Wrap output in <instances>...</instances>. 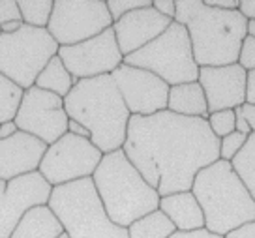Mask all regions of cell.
Masks as SVG:
<instances>
[{"label":"cell","instance_id":"d590c367","mask_svg":"<svg viewBox=\"0 0 255 238\" xmlns=\"http://www.w3.org/2000/svg\"><path fill=\"white\" fill-rule=\"evenodd\" d=\"M171 238H225V237H218V235L208 233L207 229H199V231H191V233H178L176 231Z\"/></svg>","mask_w":255,"mask_h":238},{"label":"cell","instance_id":"277c9868","mask_svg":"<svg viewBox=\"0 0 255 238\" xmlns=\"http://www.w3.org/2000/svg\"><path fill=\"white\" fill-rule=\"evenodd\" d=\"M191 193L205 214V229L227 237L250 222H255V201L235 173L231 161L218 159L195 176Z\"/></svg>","mask_w":255,"mask_h":238},{"label":"cell","instance_id":"9c48e42d","mask_svg":"<svg viewBox=\"0 0 255 238\" xmlns=\"http://www.w3.org/2000/svg\"><path fill=\"white\" fill-rule=\"evenodd\" d=\"M113 26L105 0H55L47 32L60 47L87 41Z\"/></svg>","mask_w":255,"mask_h":238},{"label":"cell","instance_id":"7c38bea8","mask_svg":"<svg viewBox=\"0 0 255 238\" xmlns=\"http://www.w3.org/2000/svg\"><path fill=\"white\" fill-rule=\"evenodd\" d=\"M58 56L75 81L111 75L124 64L113 26L87 41L58 49Z\"/></svg>","mask_w":255,"mask_h":238},{"label":"cell","instance_id":"3957f363","mask_svg":"<svg viewBox=\"0 0 255 238\" xmlns=\"http://www.w3.org/2000/svg\"><path fill=\"white\" fill-rule=\"evenodd\" d=\"M64 109L68 119L87 127L90 141L102 154L124 146L131 115L111 75L77 81L64 98Z\"/></svg>","mask_w":255,"mask_h":238},{"label":"cell","instance_id":"7a4b0ae2","mask_svg":"<svg viewBox=\"0 0 255 238\" xmlns=\"http://www.w3.org/2000/svg\"><path fill=\"white\" fill-rule=\"evenodd\" d=\"M175 21L188 30L199 68L239 62L248 36V19L239 9L223 11L203 0H176Z\"/></svg>","mask_w":255,"mask_h":238},{"label":"cell","instance_id":"60d3db41","mask_svg":"<svg viewBox=\"0 0 255 238\" xmlns=\"http://www.w3.org/2000/svg\"><path fill=\"white\" fill-rule=\"evenodd\" d=\"M21 26H23V23H21V21H13V23L2 24V26H0V32H2V34H15Z\"/></svg>","mask_w":255,"mask_h":238},{"label":"cell","instance_id":"f546056e","mask_svg":"<svg viewBox=\"0 0 255 238\" xmlns=\"http://www.w3.org/2000/svg\"><path fill=\"white\" fill-rule=\"evenodd\" d=\"M239 64L246 72L255 70V38H252V36H246V40L242 43Z\"/></svg>","mask_w":255,"mask_h":238},{"label":"cell","instance_id":"4dcf8cb0","mask_svg":"<svg viewBox=\"0 0 255 238\" xmlns=\"http://www.w3.org/2000/svg\"><path fill=\"white\" fill-rule=\"evenodd\" d=\"M152 8L163 17H167L171 21H175L176 15V2L175 0H152Z\"/></svg>","mask_w":255,"mask_h":238},{"label":"cell","instance_id":"8fae6325","mask_svg":"<svg viewBox=\"0 0 255 238\" xmlns=\"http://www.w3.org/2000/svg\"><path fill=\"white\" fill-rule=\"evenodd\" d=\"M13 120L19 131L40 139L47 146L68 133L70 122L62 98L38 87H32L23 92Z\"/></svg>","mask_w":255,"mask_h":238},{"label":"cell","instance_id":"5b68a950","mask_svg":"<svg viewBox=\"0 0 255 238\" xmlns=\"http://www.w3.org/2000/svg\"><path fill=\"white\" fill-rule=\"evenodd\" d=\"M96 191L113 223L129 227L139 218L159 208V195L144 180L124 150L104 154L92 175Z\"/></svg>","mask_w":255,"mask_h":238},{"label":"cell","instance_id":"1f68e13d","mask_svg":"<svg viewBox=\"0 0 255 238\" xmlns=\"http://www.w3.org/2000/svg\"><path fill=\"white\" fill-rule=\"evenodd\" d=\"M225 238H255V222H250L239 229L231 231Z\"/></svg>","mask_w":255,"mask_h":238},{"label":"cell","instance_id":"ab89813d","mask_svg":"<svg viewBox=\"0 0 255 238\" xmlns=\"http://www.w3.org/2000/svg\"><path fill=\"white\" fill-rule=\"evenodd\" d=\"M242 113H244L248 124H250V127H252V133H255V105L244 104L242 105Z\"/></svg>","mask_w":255,"mask_h":238},{"label":"cell","instance_id":"83f0119b","mask_svg":"<svg viewBox=\"0 0 255 238\" xmlns=\"http://www.w3.org/2000/svg\"><path fill=\"white\" fill-rule=\"evenodd\" d=\"M246 141H248L246 135L239 133V131H233L227 137L220 139V159L233 161V158L242 150V146L246 144Z\"/></svg>","mask_w":255,"mask_h":238},{"label":"cell","instance_id":"e575fe53","mask_svg":"<svg viewBox=\"0 0 255 238\" xmlns=\"http://www.w3.org/2000/svg\"><path fill=\"white\" fill-rule=\"evenodd\" d=\"M246 104L255 105V70L248 72L246 77Z\"/></svg>","mask_w":255,"mask_h":238},{"label":"cell","instance_id":"cb8c5ba5","mask_svg":"<svg viewBox=\"0 0 255 238\" xmlns=\"http://www.w3.org/2000/svg\"><path fill=\"white\" fill-rule=\"evenodd\" d=\"M23 24L34 28H47L55 0H17Z\"/></svg>","mask_w":255,"mask_h":238},{"label":"cell","instance_id":"44dd1931","mask_svg":"<svg viewBox=\"0 0 255 238\" xmlns=\"http://www.w3.org/2000/svg\"><path fill=\"white\" fill-rule=\"evenodd\" d=\"M77 85V81L72 77V73L68 72V68L64 66L62 58L56 55L53 56L49 64L41 70V73L36 79V85L34 87L41 88V90H47V92H53V94L60 96V98H66V96L72 92V88Z\"/></svg>","mask_w":255,"mask_h":238},{"label":"cell","instance_id":"7402d4cb","mask_svg":"<svg viewBox=\"0 0 255 238\" xmlns=\"http://www.w3.org/2000/svg\"><path fill=\"white\" fill-rule=\"evenodd\" d=\"M175 233L173 222L159 208L128 227V238H171Z\"/></svg>","mask_w":255,"mask_h":238},{"label":"cell","instance_id":"ba28073f","mask_svg":"<svg viewBox=\"0 0 255 238\" xmlns=\"http://www.w3.org/2000/svg\"><path fill=\"white\" fill-rule=\"evenodd\" d=\"M58 49L47 28L23 24L15 34L0 32V73L21 90H28Z\"/></svg>","mask_w":255,"mask_h":238},{"label":"cell","instance_id":"836d02e7","mask_svg":"<svg viewBox=\"0 0 255 238\" xmlns=\"http://www.w3.org/2000/svg\"><path fill=\"white\" fill-rule=\"evenodd\" d=\"M235 115H237V131L250 137V135H252V127H250L246 117H244V113H242V107H237V109H235Z\"/></svg>","mask_w":255,"mask_h":238},{"label":"cell","instance_id":"484cf974","mask_svg":"<svg viewBox=\"0 0 255 238\" xmlns=\"http://www.w3.org/2000/svg\"><path fill=\"white\" fill-rule=\"evenodd\" d=\"M207 122L210 129H212V133L218 139H223V137H227L233 131H237V115H235V109L210 113Z\"/></svg>","mask_w":255,"mask_h":238},{"label":"cell","instance_id":"9a60e30c","mask_svg":"<svg viewBox=\"0 0 255 238\" xmlns=\"http://www.w3.org/2000/svg\"><path fill=\"white\" fill-rule=\"evenodd\" d=\"M248 72L237 64L199 68V85L205 92L208 113L237 109L246 104Z\"/></svg>","mask_w":255,"mask_h":238},{"label":"cell","instance_id":"2e32d148","mask_svg":"<svg viewBox=\"0 0 255 238\" xmlns=\"http://www.w3.org/2000/svg\"><path fill=\"white\" fill-rule=\"evenodd\" d=\"M171 23L173 21L158 13L152 8V4L146 8L135 9L119 19L117 23H113V32L122 56H129L139 49L146 47L150 41L167 30Z\"/></svg>","mask_w":255,"mask_h":238},{"label":"cell","instance_id":"f1b7e54d","mask_svg":"<svg viewBox=\"0 0 255 238\" xmlns=\"http://www.w3.org/2000/svg\"><path fill=\"white\" fill-rule=\"evenodd\" d=\"M13 21L23 23L17 0H0V26L6 23H13Z\"/></svg>","mask_w":255,"mask_h":238},{"label":"cell","instance_id":"5bb4252c","mask_svg":"<svg viewBox=\"0 0 255 238\" xmlns=\"http://www.w3.org/2000/svg\"><path fill=\"white\" fill-rule=\"evenodd\" d=\"M51 191L53 186L40 175V171L9 182L0 180V238L11 237L26 210L47 205Z\"/></svg>","mask_w":255,"mask_h":238},{"label":"cell","instance_id":"4fadbf2b","mask_svg":"<svg viewBox=\"0 0 255 238\" xmlns=\"http://www.w3.org/2000/svg\"><path fill=\"white\" fill-rule=\"evenodd\" d=\"M131 117H152L167 109L169 85L158 75L122 64L111 73Z\"/></svg>","mask_w":255,"mask_h":238},{"label":"cell","instance_id":"6da1fadb","mask_svg":"<svg viewBox=\"0 0 255 238\" xmlns=\"http://www.w3.org/2000/svg\"><path fill=\"white\" fill-rule=\"evenodd\" d=\"M159 197L190 191L195 176L220 159V139L205 119L171 111L131 117L122 146Z\"/></svg>","mask_w":255,"mask_h":238},{"label":"cell","instance_id":"8d00e7d4","mask_svg":"<svg viewBox=\"0 0 255 238\" xmlns=\"http://www.w3.org/2000/svg\"><path fill=\"white\" fill-rule=\"evenodd\" d=\"M239 11L248 21H255V0H240Z\"/></svg>","mask_w":255,"mask_h":238},{"label":"cell","instance_id":"ac0fdd59","mask_svg":"<svg viewBox=\"0 0 255 238\" xmlns=\"http://www.w3.org/2000/svg\"><path fill=\"white\" fill-rule=\"evenodd\" d=\"M159 210L173 222L178 233L205 229V214L191 190L159 197Z\"/></svg>","mask_w":255,"mask_h":238},{"label":"cell","instance_id":"f35d334b","mask_svg":"<svg viewBox=\"0 0 255 238\" xmlns=\"http://www.w3.org/2000/svg\"><path fill=\"white\" fill-rule=\"evenodd\" d=\"M68 133H73V135H77V137H85V139H90V133H88L87 127L81 126L79 122H75V120H70V122H68Z\"/></svg>","mask_w":255,"mask_h":238},{"label":"cell","instance_id":"e0dca14e","mask_svg":"<svg viewBox=\"0 0 255 238\" xmlns=\"http://www.w3.org/2000/svg\"><path fill=\"white\" fill-rule=\"evenodd\" d=\"M47 144L40 139L17 131L13 137L0 141V180L9 182L40 169Z\"/></svg>","mask_w":255,"mask_h":238},{"label":"cell","instance_id":"7bdbcfd3","mask_svg":"<svg viewBox=\"0 0 255 238\" xmlns=\"http://www.w3.org/2000/svg\"><path fill=\"white\" fill-rule=\"evenodd\" d=\"M56 238H70V237H68V235H66V233H62V235H60V237H56Z\"/></svg>","mask_w":255,"mask_h":238},{"label":"cell","instance_id":"74e56055","mask_svg":"<svg viewBox=\"0 0 255 238\" xmlns=\"http://www.w3.org/2000/svg\"><path fill=\"white\" fill-rule=\"evenodd\" d=\"M17 131H19V129H17L15 120L2 122V124H0V141H4V139H9V137H13Z\"/></svg>","mask_w":255,"mask_h":238},{"label":"cell","instance_id":"d6a6232c","mask_svg":"<svg viewBox=\"0 0 255 238\" xmlns=\"http://www.w3.org/2000/svg\"><path fill=\"white\" fill-rule=\"evenodd\" d=\"M208 6H212L216 9H223V11H235L239 9V0H207Z\"/></svg>","mask_w":255,"mask_h":238},{"label":"cell","instance_id":"d4e9b609","mask_svg":"<svg viewBox=\"0 0 255 238\" xmlns=\"http://www.w3.org/2000/svg\"><path fill=\"white\" fill-rule=\"evenodd\" d=\"M23 92L24 90H21L0 73V124L15 119Z\"/></svg>","mask_w":255,"mask_h":238},{"label":"cell","instance_id":"4316f807","mask_svg":"<svg viewBox=\"0 0 255 238\" xmlns=\"http://www.w3.org/2000/svg\"><path fill=\"white\" fill-rule=\"evenodd\" d=\"M152 0H107V9L111 13L113 23H117L124 15L135 11V9L146 8L150 6Z\"/></svg>","mask_w":255,"mask_h":238},{"label":"cell","instance_id":"b9f144b4","mask_svg":"<svg viewBox=\"0 0 255 238\" xmlns=\"http://www.w3.org/2000/svg\"><path fill=\"white\" fill-rule=\"evenodd\" d=\"M248 36L255 38V21H248Z\"/></svg>","mask_w":255,"mask_h":238},{"label":"cell","instance_id":"603a6c76","mask_svg":"<svg viewBox=\"0 0 255 238\" xmlns=\"http://www.w3.org/2000/svg\"><path fill=\"white\" fill-rule=\"evenodd\" d=\"M235 173L239 175L242 184L246 186L250 195L255 201V133L248 137L246 144L242 146V150L233 158L231 161Z\"/></svg>","mask_w":255,"mask_h":238},{"label":"cell","instance_id":"52a82bcc","mask_svg":"<svg viewBox=\"0 0 255 238\" xmlns=\"http://www.w3.org/2000/svg\"><path fill=\"white\" fill-rule=\"evenodd\" d=\"M124 64L158 75L169 87L199 79V66L193 56L188 30L176 21L146 47L124 56Z\"/></svg>","mask_w":255,"mask_h":238},{"label":"cell","instance_id":"8992f818","mask_svg":"<svg viewBox=\"0 0 255 238\" xmlns=\"http://www.w3.org/2000/svg\"><path fill=\"white\" fill-rule=\"evenodd\" d=\"M47 207L70 238H128V229L111 222L92 178L56 186Z\"/></svg>","mask_w":255,"mask_h":238},{"label":"cell","instance_id":"30bf717a","mask_svg":"<svg viewBox=\"0 0 255 238\" xmlns=\"http://www.w3.org/2000/svg\"><path fill=\"white\" fill-rule=\"evenodd\" d=\"M104 154L96 148L90 139L66 133L56 143L47 146L40 163V175L53 188L92 178Z\"/></svg>","mask_w":255,"mask_h":238},{"label":"cell","instance_id":"ffe728a7","mask_svg":"<svg viewBox=\"0 0 255 238\" xmlns=\"http://www.w3.org/2000/svg\"><path fill=\"white\" fill-rule=\"evenodd\" d=\"M167 111L182 117H193V119H208V105L205 92L201 88L199 81L184 83L169 88Z\"/></svg>","mask_w":255,"mask_h":238},{"label":"cell","instance_id":"d6986e66","mask_svg":"<svg viewBox=\"0 0 255 238\" xmlns=\"http://www.w3.org/2000/svg\"><path fill=\"white\" fill-rule=\"evenodd\" d=\"M62 233V223L55 212L47 205H40L24 212L9 238H56Z\"/></svg>","mask_w":255,"mask_h":238}]
</instances>
